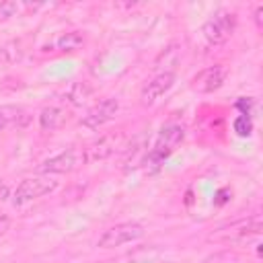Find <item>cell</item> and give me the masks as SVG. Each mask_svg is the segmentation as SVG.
Wrapping results in <instances>:
<instances>
[{
  "label": "cell",
  "mask_w": 263,
  "mask_h": 263,
  "mask_svg": "<svg viewBox=\"0 0 263 263\" xmlns=\"http://www.w3.org/2000/svg\"><path fill=\"white\" fill-rule=\"evenodd\" d=\"M64 121H66V113L60 107H45L39 113V125L43 132H55L64 125Z\"/></svg>",
  "instance_id": "cell-11"
},
{
  "label": "cell",
  "mask_w": 263,
  "mask_h": 263,
  "mask_svg": "<svg viewBox=\"0 0 263 263\" xmlns=\"http://www.w3.org/2000/svg\"><path fill=\"white\" fill-rule=\"evenodd\" d=\"M82 162H84V152L78 150V148H68V150L43 160L39 164V173H43V175H64V173H72Z\"/></svg>",
  "instance_id": "cell-5"
},
{
  "label": "cell",
  "mask_w": 263,
  "mask_h": 263,
  "mask_svg": "<svg viewBox=\"0 0 263 263\" xmlns=\"http://www.w3.org/2000/svg\"><path fill=\"white\" fill-rule=\"evenodd\" d=\"M232 127H234V134L238 138H249L253 134V119H251V115H238L234 119Z\"/></svg>",
  "instance_id": "cell-15"
},
{
  "label": "cell",
  "mask_w": 263,
  "mask_h": 263,
  "mask_svg": "<svg viewBox=\"0 0 263 263\" xmlns=\"http://www.w3.org/2000/svg\"><path fill=\"white\" fill-rule=\"evenodd\" d=\"M236 29V14L234 12H228V10H218L214 12L201 27V33L205 37L208 43L212 45H222L226 43L232 33Z\"/></svg>",
  "instance_id": "cell-2"
},
{
  "label": "cell",
  "mask_w": 263,
  "mask_h": 263,
  "mask_svg": "<svg viewBox=\"0 0 263 263\" xmlns=\"http://www.w3.org/2000/svg\"><path fill=\"white\" fill-rule=\"evenodd\" d=\"M66 97H68V101L72 103V105H82L88 97H90V86L88 84H84V82H74L70 88H68V92H66Z\"/></svg>",
  "instance_id": "cell-14"
},
{
  "label": "cell",
  "mask_w": 263,
  "mask_h": 263,
  "mask_svg": "<svg viewBox=\"0 0 263 263\" xmlns=\"http://www.w3.org/2000/svg\"><path fill=\"white\" fill-rule=\"evenodd\" d=\"M261 232V218L255 216L253 220H247V222H240V224H234L230 228V232L222 234V236H210V240H226V242H247L251 236H257Z\"/></svg>",
  "instance_id": "cell-9"
},
{
  "label": "cell",
  "mask_w": 263,
  "mask_h": 263,
  "mask_svg": "<svg viewBox=\"0 0 263 263\" xmlns=\"http://www.w3.org/2000/svg\"><path fill=\"white\" fill-rule=\"evenodd\" d=\"M261 16H263V6H257V10H255V23H257V27H261V25H263Z\"/></svg>",
  "instance_id": "cell-21"
},
{
  "label": "cell",
  "mask_w": 263,
  "mask_h": 263,
  "mask_svg": "<svg viewBox=\"0 0 263 263\" xmlns=\"http://www.w3.org/2000/svg\"><path fill=\"white\" fill-rule=\"evenodd\" d=\"M84 45V35L80 31H70V33H64L58 41H55V47L60 51H76Z\"/></svg>",
  "instance_id": "cell-13"
},
{
  "label": "cell",
  "mask_w": 263,
  "mask_h": 263,
  "mask_svg": "<svg viewBox=\"0 0 263 263\" xmlns=\"http://www.w3.org/2000/svg\"><path fill=\"white\" fill-rule=\"evenodd\" d=\"M117 109H119L117 99L107 97V99L99 101L97 105H92V107L86 111V115L80 119V125H84V127H88V129H99V127H103L105 123H109V121L115 117Z\"/></svg>",
  "instance_id": "cell-6"
},
{
  "label": "cell",
  "mask_w": 263,
  "mask_h": 263,
  "mask_svg": "<svg viewBox=\"0 0 263 263\" xmlns=\"http://www.w3.org/2000/svg\"><path fill=\"white\" fill-rule=\"evenodd\" d=\"M119 142V136L111 134V136H103L97 142L88 144L86 148H82L84 152V162H95V160H103L107 156H111L115 152V146Z\"/></svg>",
  "instance_id": "cell-10"
},
{
  "label": "cell",
  "mask_w": 263,
  "mask_h": 263,
  "mask_svg": "<svg viewBox=\"0 0 263 263\" xmlns=\"http://www.w3.org/2000/svg\"><path fill=\"white\" fill-rule=\"evenodd\" d=\"M58 187V181H53L49 175H37V177H27L23 179L14 193H12V205H25L37 197H43L47 193H51Z\"/></svg>",
  "instance_id": "cell-3"
},
{
  "label": "cell",
  "mask_w": 263,
  "mask_h": 263,
  "mask_svg": "<svg viewBox=\"0 0 263 263\" xmlns=\"http://www.w3.org/2000/svg\"><path fill=\"white\" fill-rule=\"evenodd\" d=\"M27 121L25 109L21 105H0V129L8 125H23Z\"/></svg>",
  "instance_id": "cell-12"
},
{
  "label": "cell",
  "mask_w": 263,
  "mask_h": 263,
  "mask_svg": "<svg viewBox=\"0 0 263 263\" xmlns=\"http://www.w3.org/2000/svg\"><path fill=\"white\" fill-rule=\"evenodd\" d=\"M0 55H2L8 64H12V62H18V60H21L23 49H21V45H18L16 41H10V43H6V45H4V49L0 51Z\"/></svg>",
  "instance_id": "cell-16"
},
{
  "label": "cell",
  "mask_w": 263,
  "mask_h": 263,
  "mask_svg": "<svg viewBox=\"0 0 263 263\" xmlns=\"http://www.w3.org/2000/svg\"><path fill=\"white\" fill-rule=\"evenodd\" d=\"M175 84V74L173 72H160L156 74L154 78H150L144 86H142V92H140V103L144 107H150L154 105L160 97H164Z\"/></svg>",
  "instance_id": "cell-8"
},
{
  "label": "cell",
  "mask_w": 263,
  "mask_h": 263,
  "mask_svg": "<svg viewBox=\"0 0 263 263\" xmlns=\"http://www.w3.org/2000/svg\"><path fill=\"white\" fill-rule=\"evenodd\" d=\"M234 105H236V109H240V115H251V109H253V105H255V99H251V97H240Z\"/></svg>",
  "instance_id": "cell-18"
},
{
  "label": "cell",
  "mask_w": 263,
  "mask_h": 263,
  "mask_svg": "<svg viewBox=\"0 0 263 263\" xmlns=\"http://www.w3.org/2000/svg\"><path fill=\"white\" fill-rule=\"evenodd\" d=\"M226 66L222 64H214V66H208L203 68L201 72H197L193 78H191V88L195 92H201V95H208V92H214L218 90L224 80H226Z\"/></svg>",
  "instance_id": "cell-7"
},
{
  "label": "cell",
  "mask_w": 263,
  "mask_h": 263,
  "mask_svg": "<svg viewBox=\"0 0 263 263\" xmlns=\"http://www.w3.org/2000/svg\"><path fill=\"white\" fill-rule=\"evenodd\" d=\"M16 10H18V2H14V0L0 2V23L12 18V16L16 14Z\"/></svg>",
  "instance_id": "cell-17"
},
{
  "label": "cell",
  "mask_w": 263,
  "mask_h": 263,
  "mask_svg": "<svg viewBox=\"0 0 263 263\" xmlns=\"http://www.w3.org/2000/svg\"><path fill=\"white\" fill-rule=\"evenodd\" d=\"M232 197V191L228 189V187H222V189H218V193H216V199H214V203L216 205H224L228 199Z\"/></svg>",
  "instance_id": "cell-19"
},
{
  "label": "cell",
  "mask_w": 263,
  "mask_h": 263,
  "mask_svg": "<svg viewBox=\"0 0 263 263\" xmlns=\"http://www.w3.org/2000/svg\"><path fill=\"white\" fill-rule=\"evenodd\" d=\"M8 226H10V220H8L6 216H0V236L8 230Z\"/></svg>",
  "instance_id": "cell-20"
},
{
  "label": "cell",
  "mask_w": 263,
  "mask_h": 263,
  "mask_svg": "<svg viewBox=\"0 0 263 263\" xmlns=\"http://www.w3.org/2000/svg\"><path fill=\"white\" fill-rule=\"evenodd\" d=\"M142 236H144V226L140 222H121V224L107 228L101 234L97 245L101 249H115V247H121L125 242H134Z\"/></svg>",
  "instance_id": "cell-4"
},
{
  "label": "cell",
  "mask_w": 263,
  "mask_h": 263,
  "mask_svg": "<svg viewBox=\"0 0 263 263\" xmlns=\"http://www.w3.org/2000/svg\"><path fill=\"white\" fill-rule=\"evenodd\" d=\"M183 140H185V129H183L181 125H175V123L164 125V127L158 132L152 150H150V152L146 154V158H144V168H146V173H148V175L158 173L160 166L164 164V160L183 144Z\"/></svg>",
  "instance_id": "cell-1"
}]
</instances>
